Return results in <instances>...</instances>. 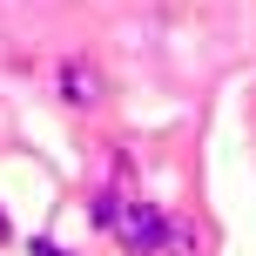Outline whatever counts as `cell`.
Segmentation results:
<instances>
[{
  "label": "cell",
  "instance_id": "1",
  "mask_svg": "<svg viewBox=\"0 0 256 256\" xmlns=\"http://www.w3.org/2000/svg\"><path fill=\"white\" fill-rule=\"evenodd\" d=\"M168 230H176V222H168L155 202H122V216H115L122 250H135V256H162L168 250Z\"/></svg>",
  "mask_w": 256,
  "mask_h": 256
},
{
  "label": "cell",
  "instance_id": "2",
  "mask_svg": "<svg viewBox=\"0 0 256 256\" xmlns=\"http://www.w3.org/2000/svg\"><path fill=\"white\" fill-rule=\"evenodd\" d=\"M108 94V74L88 61V54H74V61H61V102H74V108H94Z\"/></svg>",
  "mask_w": 256,
  "mask_h": 256
},
{
  "label": "cell",
  "instance_id": "3",
  "mask_svg": "<svg viewBox=\"0 0 256 256\" xmlns=\"http://www.w3.org/2000/svg\"><path fill=\"white\" fill-rule=\"evenodd\" d=\"M196 250H202V243H196V230H189V222H176V230H168V256H196Z\"/></svg>",
  "mask_w": 256,
  "mask_h": 256
},
{
  "label": "cell",
  "instance_id": "4",
  "mask_svg": "<svg viewBox=\"0 0 256 256\" xmlns=\"http://www.w3.org/2000/svg\"><path fill=\"white\" fill-rule=\"evenodd\" d=\"M27 250H34V256H68V250H54L48 236H34V243H27Z\"/></svg>",
  "mask_w": 256,
  "mask_h": 256
},
{
  "label": "cell",
  "instance_id": "5",
  "mask_svg": "<svg viewBox=\"0 0 256 256\" xmlns=\"http://www.w3.org/2000/svg\"><path fill=\"white\" fill-rule=\"evenodd\" d=\"M0 236H7V216H0Z\"/></svg>",
  "mask_w": 256,
  "mask_h": 256
}]
</instances>
